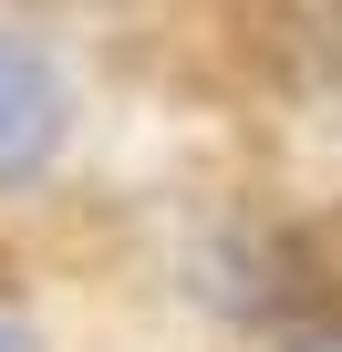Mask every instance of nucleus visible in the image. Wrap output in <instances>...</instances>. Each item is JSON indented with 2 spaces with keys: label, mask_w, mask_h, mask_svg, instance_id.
<instances>
[{
  "label": "nucleus",
  "mask_w": 342,
  "mask_h": 352,
  "mask_svg": "<svg viewBox=\"0 0 342 352\" xmlns=\"http://www.w3.org/2000/svg\"><path fill=\"white\" fill-rule=\"evenodd\" d=\"M290 352H342V331H311V342H290Z\"/></svg>",
  "instance_id": "nucleus-2"
},
{
  "label": "nucleus",
  "mask_w": 342,
  "mask_h": 352,
  "mask_svg": "<svg viewBox=\"0 0 342 352\" xmlns=\"http://www.w3.org/2000/svg\"><path fill=\"white\" fill-rule=\"evenodd\" d=\"M52 145H63V73L42 63V42L0 32V187L32 176Z\"/></svg>",
  "instance_id": "nucleus-1"
}]
</instances>
